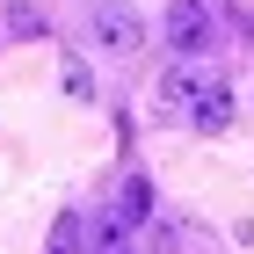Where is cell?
<instances>
[{
  "instance_id": "7a4b0ae2",
  "label": "cell",
  "mask_w": 254,
  "mask_h": 254,
  "mask_svg": "<svg viewBox=\"0 0 254 254\" xmlns=\"http://www.w3.org/2000/svg\"><path fill=\"white\" fill-rule=\"evenodd\" d=\"M95 37L109 44V51H138V44H145V22H138L131 7H117V0H102L95 7Z\"/></svg>"
},
{
  "instance_id": "9c48e42d",
  "label": "cell",
  "mask_w": 254,
  "mask_h": 254,
  "mask_svg": "<svg viewBox=\"0 0 254 254\" xmlns=\"http://www.w3.org/2000/svg\"><path fill=\"white\" fill-rule=\"evenodd\" d=\"M7 29H15V37H44V15H37V7H15V15H7Z\"/></svg>"
},
{
  "instance_id": "ba28073f",
  "label": "cell",
  "mask_w": 254,
  "mask_h": 254,
  "mask_svg": "<svg viewBox=\"0 0 254 254\" xmlns=\"http://www.w3.org/2000/svg\"><path fill=\"white\" fill-rule=\"evenodd\" d=\"M95 254H131V233H124L117 218H109V225H102V233H95Z\"/></svg>"
},
{
  "instance_id": "5b68a950",
  "label": "cell",
  "mask_w": 254,
  "mask_h": 254,
  "mask_svg": "<svg viewBox=\"0 0 254 254\" xmlns=\"http://www.w3.org/2000/svg\"><path fill=\"white\" fill-rule=\"evenodd\" d=\"M44 254H87V225H80V211H59V218H51Z\"/></svg>"
},
{
  "instance_id": "52a82bcc",
  "label": "cell",
  "mask_w": 254,
  "mask_h": 254,
  "mask_svg": "<svg viewBox=\"0 0 254 254\" xmlns=\"http://www.w3.org/2000/svg\"><path fill=\"white\" fill-rule=\"evenodd\" d=\"M59 87H65V102H87V95H95V80H87V65H80V59L59 65Z\"/></svg>"
},
{
  "instance_id": "6da1fadb",
  "label": "cell",
  "mask_w": 254,
  "mask_h": 254,
  "mask_svg": "<svg viewBox=\"0 0 254 254\" xmlns=\"http://www.w3.org/2000/svg\"><path fill=\"white\" fill-rule=\"evenodd\" d=\"M167 44H175L182 59L211 51V7H203V0H175V7H167Z\"/></svg>"
},
{
  "instance_id": "277c9868",
  "label": "cell",
  "mask_w": 254,
  "mask_h": 254,
  "mask_svg": "<svg viewBox=\"0 0 254 254\" xmlns=\"http://www.w3.org/2000/svg\"><path fill=\"white\" fill-rule=\"evenodd\" d=\"M153 218V182L145 175H124V189H117V225L131 233V225H145Z\"/></svg>"
},
{
  "instance_id": "3957f363",
  "label": "cell",
  "mask_w": 254,
  "mask_h": 254,
  "mask_svg": "<svg viewBox=\"0 0 254 254\" xmlns=\"http://www.w3.org/2000/svg\"><path fill=\"white\" fill-rule=\"evenodd\" d=\"M196 131H225V124H233V87H225V80H203V95H196Z\"/></svg>"
},
{
  "instance_id": "8992f818",
  "label": "cell",
  "mask_w": 254,
  "mask_h": 254,
  "mask_svg": "<svg viewBox=\"0 0 254 254\" xmlns=\"http://www.w3.org/2000/svg\"><path fill=\"white\" fill-rule=\"evenodd\" d=\"M196 95H203L196 65H167V80H160V102H167V109H196Z\"/></svg>"
}]
</instances>
